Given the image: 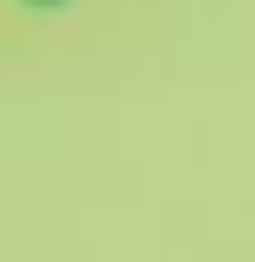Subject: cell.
Here are the masks:
<instances>
[{
    "label": "cell",
    "mask_w": 255,
    "mask_h": 262,
    "mask_svg": "<svg viewBox=\"0 0 255 262\" xmlns=\"http://www.w3.org/2000/svg\"><path fill=\"white\" fill-rule=\"evenodd\" d=\"M40 7H47V0H40Z\"/></svg>",
    "instance_id": "1"
}]
</instances>
